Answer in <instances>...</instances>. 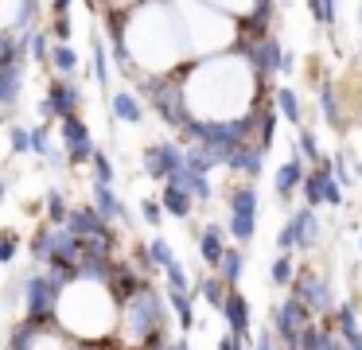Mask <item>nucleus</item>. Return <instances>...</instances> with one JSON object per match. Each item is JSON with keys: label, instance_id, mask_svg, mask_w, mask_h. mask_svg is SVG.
Masks as SVG:
<instances>
[{"label": "nucleus", "instance_id": "f257e3e1", "mask_svg": "<svg viewBox=\"0 0 362 350\" xmlns=\"http://www.w3.org/2000/svg\"><path fill=\"white\" fill-rule=\"evenodd\" d=\"M59 296H63V288L51 276H28V323H35V327L47 323Z\"/></svg>", "mask_w": 362, "mask_h": 350}, {"label": "nucleus", "instance_id": "f03ea898", "mask_svg": "<svg viewBox=\"0 0 362 350\" xmlns=\"http://www.w3.org/2000/svg\"><path fill=\"white\" fill-rule=\"evenodd\" d=\"M304 327H312V308H308L300 296H288V300L276 308V331H281L284 342H288V350L300 346V334H304Z\"/></svg>", "mask_w": 362, "mask_h": 350}, {"label": "nucleus", "instance_id": "7ed1b4c3", "mask_svg": "<svg viewBox=\"0 0 362 350\" xmlns=\"http://www.w3.org/2000/svg\"><path fill=\"white\" fill-rule=\"evenodd\" d=\"M292 288H296V292H292V296H300V300H304L308 308L315 311V315L331 308V292H327V284H323V276H320V272L304 269V272H300L296 280H292Z\"/></svg>", "mask_w": 362, "mask_h": 350}, {"label": "nucleus", "instance_id": "20e7f679", "mask_svg": "<svg viewBox=\"0 0 362 350\" xmlns=\"http://www.w3.org/2000/svg\"><path fill=\"white\" fill-rule=\"evenodd\" d=\"M230 206H234V222H230V233H234L238 241H250V238H253V210H257V199H253V191H238Z\"/></svg>", "mask_w": 362, "mask_h": 350}, {"label": "nucleus", "instance_id": "39448f33", "mask_svg": "<svg viewBox=\"0 0 362 350\" xmlns=\"http://www.w3.org/2000/svg\"><path fill=\"white\" fill-rule=\"evenodd\" d=\"M222 315H226V323H230V334H238V339H245V334H250V308H245V296L242 292H230L226 296Z\"/></svg>", "mask_w": 362, "mask_h": 350}, {"label": "nucleus", "instance_id": "423d86ee", "mask_svg": "<svg viewBox=\"0 0 362 350\" xmlns=\"http://www.w3.org/2000/svg\"><path fill=\"white\" fill-rule=\"evenodd\" d=\"M296 350H346V339H335L331 331H323V327L312 323V327H304Z\"/></svg>", "mask_w": 362, "mask_h": 350}, {"label": "nucleus", "instance_id": "0eeeda50", "mask_svg": "<svg viewBox=\"0 0 362 350\" xmlns=\"http://www.w3.org/2000/svg\"><path fill=\"white\" fill-rule=\"evenodd\" d=\"M199 249H203V261L211 264V269H218L222 257H226V245H222V226L211 222L203 230V238H199Z\"/></svg>", "mask_w": 362, "mask_h": 350}, {"label": "nucleus", "instance_id": "6e6552de", "mask_svg": "<svg viewBox=\"0 0 362 350\" xmlns=\"http://www.w3.org/2000/svg\"><path fill=\"white\" fill-rule=\"evenodd\" d=\"M168 300H172V308H175V323H180L183 331H191V327H195V308H191V296L180 292V288H168Z\"/></svg>", "mask_w": 362, "mask_h": 350}, {"label": "nucleus", "instance_id": "1a4fd4ad", "mask_svg": "<svg viewBox=\"0 0 362 350\" xmlns=\"http://www.w3.org/2000/svg\"><path fill=\"white\" fill-rule=\"evenodd\" d=\"M199 292H203V300L211 303L214 311H222L226 308V296H230V284L222 276H206L203 284H199Z\"/></svg>", "mask_w": 362, "mask_h": 350}, {"label": "nucleus", "instance_id": "9d476101", "mask_svg": "<svg viewBox=\"0 0 362 350\" xmlns=\"http://www.w3.org/2000/svg\"><path fill=\"white\" fill-rule=\"evenodd\" d=\"M242 269H245V257L238 253V249H226V257H222V264H218V276L226 280V284H238V280H242Z\"/></svg>", "mask_w": 362, "mask_h": 350}, {"label": "nucleus", "instance_id": "9b49d317", "mask_svg": "<svg viewBox=\"0 0 362 350\" xmlns=\"http://www.w3.org/2000/svg\"><path fill=\"white\" fill-rule=\"evenodd\" d=\"M315 226H320V222H315L312 210H304V214L292 218V230H296V245H308V241L315 238Z\"/></svg>", "mask_w": 362, "mask_h": 350}, {"label": "nucleus", "instance_id": "f8f14e48", "mask_svg": "<svg viewBox=\"0 0 362 350\" xmlns=\"http://www.w3.org/2000/svg\"><path fill=\"white\" fill-rule=\"evenodd\" d=\"M269 276H273V284H276V288H288L292 280H296V272H292V257H288V253L276 257L273 269H269Z\"/></svg>", "mask_w": 362, "mask_h": 350}, {"label": "nucleus", "instance_id": "ddd939ff", "mask_svg": "<svg viewBox=\"0 0 362 350\" xmlns=\"http://www.w3.org/2000/svg\"><path fill=\"white\" fill-rule=\"evenodd\" d=\"M164 206L172 210L175 218H187V214H191V199H187V194L180 191V187H172V191L164 194Z\"/></svg>", "mask_w": 362, "mask_h": 350}, {"label": "nucleus", "instance_id": "4468645a", "mask_svg": "<svg viewBox=\"0 0 362 350\" xmlns=\"http://www.w3.org/2000/svg\"><path fill=\"white\" fill-rule=\"evenodd\" d=\"M164 276H168V288H180V292H191V276H187V269H183L180 261H175V264H168V269H164Z\"/></svg>", "mask_w": 362, "mask_h": 350}, {"label": "nucleus", "instance_id": "2eb2a0df", "mask_svg": "<svg viewBox=\"0 0 362 350\" xmlns=\"http://www.w3.org/2000/svg\"><path fill=\"white\" fill-rule=\"evenodd\" d=\"M148 261H152V264H160V269H168V264H175V257H172V245L156 238V241L148 245Z\"/></svg>", "mask_w": 362, "mask_h": 350}, {"label": "nucleus", "instance_id": "dca6fc26", "mask_svg": "<svg viewBox=\"0 0 362 350\" xmlns=\"http://www.w3.org/2000/svg\"><path fill=\"white\" fill-rule=\"evenodd\" d=\"M296 179H300V171H296V168H284L281 175H276V191H281V194H288L292 187H296Z\"/></svg>", "mask_w": 362, "mask_h": 350}, {"label": "nucleus", "instance_id": "f3484780", "mask_svg": "<svg viewBox=\"0 0 362 350\" xmlns=\"http://www.w3.org/2000/svg\"><path fill=\"white\" fill-rule=\"evenodd\" d=\"M141 214H144V222H148V226H160V214H164V210H160L156 202H144Z\"/></svg>", "mask_w": 362, "mask_h": 350}, {"label": "nucleus", "instance_id": "a211bd4d", "mask_svg": "<svg viewBox=\"0 0 362 350\" xmlns=\"http://www.w3.org/2000/svg\"><path fill=\"white\" fill-rule=\"evenodd\" d=\"M98 202H102V210H105V214H121V210H117V202L110 199V191H105V187H98Z\"/></svg>", "mask_w": 362, "mask_h": 350}, {"label": "nucleus", "instance_id": "6ab92c4d", "mask_svg": "<svg viewBox=\"0 0 362 350\" xmlns=\"http://www.w3.org/2000/svg\"><path fill=\"white\" fill-rule=\"evenodd\" d=\"M12 253H16V238H12V233H4V245H0V261H12Z\"/></svg>", "mask_w": 362, "mask_h": 350}, {"label": "nucleus", "instance_id": "aec40b11", "mask_svg": "<svg viewBox=\"0 0 362 350\" xmlns=\"http://www.w3.org/2000/svg\"><path fill=\"white\" fill-rule=\"evenodd\" d=\"M218 350H242V339H238V334H226V339L218 342Z\"/></svg>", "mask_w": 362, "mask_h": 350}, {"label": "nucleus", "instance_id": "412c9836", "mask_svg": "<svg viewBox=\"0 0 362 350\" xmlns=\"http://www.w3.org/2000/svg\"><path fill=\"white\" fill-rule=\"evenodd\" d=\"M117 113H125V117H136V105L129 98H117Z\"/></svg>", "mask_w": 362, "mask_h": 350}, {"label": "nucleus", "instance_id": "4be33fe9", "mask_svg": "<svg viewBox=\"0 0 362 350\" xmlns=\"http://www.w3.org/2000/svg\"><path fill=\"white\" fill-rule=\"evenodd\" d=\"M257 350H273V331H265V334L257 339Z\"/></svg>", "mask_w": 362, "mask_h": 350}, {"label": "nucleus", "instance_id": "5701e85b", "mask_svg": "<svg viewBox=\"0 0 362 350\" xmlns=\"http://www.w3.org/2000/svg\"><path fill=\"white\" fill-rule=\"evenodd\" d=\"M51 218H55V222L63 218V202H59V199H51Z\"/></svg>", "mask_w": 362, "mask_h": 350}, {"label": "nucleus", "instance_id": "b1692460", "mask_svg": "<svg viewBox=\"0 0 362 350\" xmlns=\"http://www.w3.org/2000/svg\"><path fill=\"white\" fill-rule=\"evenodd\" d=\"M172 350H187V342H172Z\"/></svg>", "mask_w": 362, "mask_h": 350}, {"label": "nucleus", "instance_id": "393cba45", "mask_svg": "<svg viewBox=\"0 0 362 350\" xmlns=\"http://www.w3.org/2000/svg\"><path fill=\"white\" fill-rule=\"evenodd\" d=\"M358 245H362V241H358Z\"/></svg>", "mask_w": 362, "mask_h": 350}]
</instances>
